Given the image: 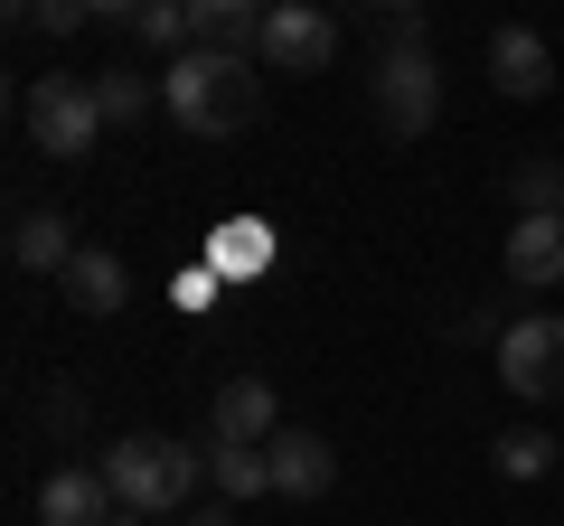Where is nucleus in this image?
Masks as SVG:
<instances>
[{"instance_id":"obj_1","label":"nucleus","mask_w":564,"mask_h":526,"mask_svg":"<svg viewBox=\"0 0 564 526\" xmlns=\"http://www.w3.org/2000/svg\"><path fill=\"white\" fill-rule=\"evenodd\" d=\"M161 103L188 142H236L263 122V76L254 57H226V47H188V57L161 66Z\"/></svg>"},{"instance_id":"obj_2","label":"nucleus","mask_w":564,"mask_h":526,"mask_svg":"<svg viewBox=\"0 0 564 526\" xmlns=\"http://www.w3.org/2000/svg\"><path fill=\"white\" fill-rule=\"evenodd\" d=\"M95 470H104V489H113V507H122V517H180V507L198 498L207 451L170 442V432H122V442L104 451Z\"/></svg>"},{"instance_id":"obj_3","label":"nucleus","mask_w":564,"mask_h":526,"mask_svg":"<svg viewBox=\"0 0 564 526\" xmlns=\"http://www.w3.org/2000/svg\"><path fill=\"white\" fill-rule=\"evenodd\" d=\"M367 103H377L386 142H423L433 113H443V66H433V47H377V66H367Z\"/></svg>"},{"instance_id":"obj_4","label":"nucleus","mask_w":564,"mask_h":526,"mask_svg":"<svg viewBox=\"0 0 564 526\" xmlns=\"http://www.w3.org/2000/svg\"><path fill=\"white\" fill-rule=\"evenodd\" d=\"M20 122L47 161H95V142H104V113H95V85L85 76H29Z\"/></svg>"},{"instance_id":"obj_5","label":"nucleus","mask_w":564,"mask_h":526,"mask_svg":"<svg viewBox=\"0 0 564 526\" xmlns=\"http://www.w3.org/2000/svg\"><path fill=\"white\" fill-rule=\"evenodd\" d=\"M499 376L527 405H555L564 395V310H527V320L499 329Z\"/></svg>"},{"instance_id":"obj_6","label":"nucleus","mask_w":564,"mask_h":526,"mask_svg":"<svg viewBox=\"0 0 564 526\" xmlns=\"http://www.w3.org/2000/svg\"><path fill=\"white\" fill-rule=\"evenodd\" d=\"M348 29L329 20V10H311V0H282V10H263V47L254 57L273 66V76H321L329 57H339Z\"/></svg>"},{"instance_id":"obj_7","label":"nucleus","mask_w":564,"mask_h":526,"mask_svg":"<svg viewBox=\"0 0 564 526\" xmlns=\"http://www.w3.org/2000/svg\"><path fill=\"white\" fill-rule=\"evenodd\" d=\"M282 432V405L263 376H226L217 395H207V442H236V451H263Z\"/></svg>"},{"instance_id":"obj_8","label":"nucleus","mask_w":564,"mask_h":526,"mask_svg":"<svg viewBox=\"0 0 564 526\" xmlns=\"http://www.w3.org/2000/svg\"><path fill=\"white\" fill-rule=\"evenodd\" d=\"M263 461H273L282 498H329V489H339V451H329L311 424H282L273 442H263Z\"/></svg>"},{"instance_id":"obj_9","label":"nucleus","mask_w":564,"mask_h":526,"mask_svg":"<svg viewBox=\"0 0 564 526\" xmlns=\"http://www.w3.org/2000/svg\"><path fill=\"white\" fill-rule=\"evenodd\" d=\"M122 517V507H113V489H104V470L95 461H57V470H47V480H39V526H113Z\"/></svg>"},{"instance_id":"obj_10","label":"nucleus","mask_w":564,"mask_h":526,"mask_svg":"<svg viewBox=\"0 0 564 526\" xmlns=\"http://www.w3.org/2000/svg\"><path fill=\"white\" fill-rule=\"evenodd\" d=\"M57 302L76 310V320H113V310L132 302V263H122L113 244H85V254L66 263V283H57Z\"/></svg>"},{"instance_id":"obj_11","label":"nucleus","mask_w":564,"mask_h":526,"mask_svg":"<svg viewBox=\"0 0 564 526\" xmlns=\"http://www.w3.org/2000/svg\"><path fill=\"white\" fill-rule=\"evenodd\" d=\"M489 85H499L508 103H536L545 85H555V57H545V39H536V29H518V20H508L499 39H489Z\"/></svg>"},{"instance_id":"obj_12","label":"nucleus","mask_w":564,"mask_h":526,"mask_svg":"<svg viewBox=\"0 0 564 526\" xmlns=\"http://www.w3.org/2000/svg\"><path fill=\"white\" fill-rule=\"evenodd\" d=\"M508 283L527 292L564 283V217H508Z\"/></svg>"},{"instance_id":"obj_13","label":"nucleus","mask_w":564,"mask_h":526,"mask_svg":"<svg viewBox=\"0 0 564 526\" xmlns=\"http://www.w3.org/2000/svg\"><path fill=\"white\" fill-rule=\"evenodd\" d=\"M85 244H76V217H57V207H29L20 226H10V263L20 273H57L66 283V263H76Z\"/></svg>"},{"instance_id":"obj_14","label":"nucleus","mask_w":564,"mask_h":526,"mask_svg":"<svg viewBox=\"0 0 564 526\" xmlns=\"http://www.w3.org/2000/svg\"><path fill=\"white\" fill-rule=\"evenodd\" d=\"M188 20H198V47H226V57H254L263 47V10L254 0H188Z\"/></svg>"},{"instance_id":"obj_15","label":"nucleus","mask_w":564,"mask_h":526,"mask_svg":"<svg viewBox=\"0 0 564 526\" xmlns=\"http://www.w3.org/2000/svg\"><path fill=\"white\" fill-rule=\"evenodd\" d=\"M207 480H217L226 498H263V489H273V461H263V451H236V442H207Z\"/></svg>"},{"instance_id":"obj_16","label":"nucleus","mask_w":564,"mask_h":526,"mask_svg":"<svg viewBox=\"0 0 564 526\" xmlns=\"http://www.w3.org/2000/svg\"><path fill=\"white\" fill-rule=\"evenodd\" d=\"M508 198H518V217H564V161H518Z\"/></svg>"},{"instance_id":"obj_17","label":"nucleus","mask_w":564,"mask_h":526,"mask_svg":"<svg viewBox=\"0 0 564 526\" xmlns=\"http://www.w3.org/2000/svg\"><path fill=\"white\" fill-rule=\"evenodd\" d=\"M141 47H161V57H188L198 47V20H188V0H141Z\"/></svg>"},{"instance_id":"obj_18","label":"nucleus","mask_w":564,"mask_h":526,"mask_svg":"<svg viewBox=\"0 0 564 526\" xmlns=\"http://www.w3.org/2000/svg\"><path fill=\"white\" fill-rule=\"evenodd\" d=\"M95 113H104V132H113V122H141L151 113V85H141L132 66H104L95 76Z\"/></svg>"},{"instance_id":"obj_19","label":"nucleus","mask_w":564,"mask_h":526,"mask_svg":"<svg viewBox=\"0 0 564 526\" xmlns=\"http://www.w3.org/2000/svg\"><path fill=\"white\" fill-rule=\"evenodd\" d=\"M489 461H499V480H545V470H555V442H545V432H499Z\"/></svg>"},{"instance_id":"obj_20","label":"nucleus","mask_w":564,"mask_h":526,"mask_svg":"<svg viewBox=\"0 0 564 526\" xmlns=\"http://www.w3.org/2000/svg\"><path fill=\"white\" fill-rule=\"evenodd\" d=\"M20 29H39V39H76V29H95V10H85V0H29Z\"/></svg>"},{"instance_id":"obj_21","label":"nucleus","mask_w":564,"mask_h":526,"mask_svg":"<svg viewBox=\"0 0 564 526\" xmlns=\"http://www.w3.org/2000/svg\"><path fill=\"white\" fill-rule=\"evenodd\" d=\"M217 263H226V273H254V263H263V235H254V226H236V235L217 244Z\"/></svg>"},{"instance_id":"obj_22","label":"nucleus","mask_w":564,"mask_h":526,"mask_svg":"<svg viewBox=\"0 0 564 526\" xmlns=\"http://www.w3.org/2000/svg\"><path fill=\"white\" fill-rule=\"evenodd\" d=\"M47 424H57V432L85 424V395H76V385H47Z\"/></svg>"},{"instance_id":"obj_23","label":"nucleus","mask_w":564,"mask_h":526,"mask_svg":"<svg viewBox=\"0 0 564 526\" xmlns=\"http://www.w3.org/2000/svg\"><path fill=\"white\" fill-rule=\"evenodd\" d=\"M180 526H236V517H226V507H207V517H180Z\"/></svg>"},{"instance_id":"obj_24","label":"nucleus","mask_w":564,"mask_h":526,"mask_svg":"<svg viewBox=\"0 0 564 526\" xmlns=\"http://www.w3.org/2000/svg\"><path fill=\"white\" fill-rule=\"evenodd\" d=\"M113 526H141V517H113Z\"/></svg>"}]
</instances>
